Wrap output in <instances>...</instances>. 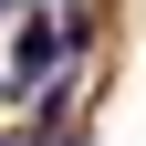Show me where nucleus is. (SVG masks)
Here are the masks:
<instances>
[{
    "mask_svg": "<svg viewBox=\"0 0 146 146\" xmlns=\"http://www.w3.org/2000/svg\"><path fill=\"white\" fill-rule=\"evenodd\" d=\"M0 11H11V0H0Z\"/></svg>",
    "mask_w": 146,
    "mask_h": 146,
    "instance_id": "obj_1",
    "label": "nucleus"
}]
</instances>
